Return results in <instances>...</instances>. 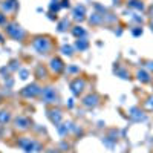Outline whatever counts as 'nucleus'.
Wrapping results in <instances>:
<instances>
[{"instance_id": "23", "label": "nucleus", "mask_w": 153, "mask_h": 153, "mask_svg": "<svg viewBox=\"0 0 153 153\" xmlns=\"http://www.w3.org/2000/svg\"><path fill=\"white\" fill-rule=\"evenodd\" d=\"M28 74H29V72H28L26 69H20V74H19V75H20L22 80H26V78H28Z\"/></svg>"}, {"instance_id": "14", "label": "nucleus", "mask_w": 153, "mask_h": 153, "mask_svg": "<svg viewBox=\"0 0 153 153\" xmlns=\"http://www.w3.org/2000/svg\"><path fill=\"white\" fill-rule=\"evenodd\" d=\"M129 6L136 9V11H143L144 9V3L141 0H129Z\"/></svg>"}, {"instance_id": "2", "label": "nucleus", "mask_w": 153, "mask_h": 153, "mask_svg": "<svg viewBox=\"0 0 153 153\" xmlns=\"http://www.w3.org/2000/svg\"><path fill=\"white\" fill-rule=\"evenodd\" d=\"M6 32L9 34V37H12L14 40H23V37H25V31L19 26V25L16 23H11L6 26Z\"/></svg>"}, {"instance_id": "6", "label": "nucleus", "mask_w": 153, "mask_h": 153, "mask_svg": "<svg viewBox=\"0 0 153 153\" xmlns=\"http://www.w3.org/2000/svg\"><path fill=\"white\" fill-rule=\"evenodd\" d=\"M86 86V81L83 78H75L72 83H71V91L74 95H80L83 92V89Z\"/></svg>"}, {"instance_id": "3", "label": "nucleus", "mask_w": 153, "mask_h": 153, "mask_svg": "<svg viewBox=\"0 0 153 153\" xmlns=\"http://www.w3.org/2000/svg\"><path fill=\"white\" fill-rule=\"evenodd\" d=\"M42 91H43V89L38 86V84H29V86H26L22 91V95L26 97V98H35L37 95L42 94Z\"/></svg>"}, {"instance_id": "22", "label": "nucleus", "mask_w": 153, "mask_h": 153, "mask_svg": "<svg viewBox=\"0 0 153 153\" xmlns=\"http://www.w3.org/2000/svg\"><path fill=\"white\" fill-rule=\"evenodd\" d=\"M8 121H9V113L8 112H0V123L5 124Z\"/></svg>"}, {"instance_id": "12", "label": "nucleus", "mask_w": 153, "mask_h": 153, "mask_svg": "<svg viewBox=\"0 0 153 153\" xmlns=\"http://www.w3.org/2000/svg\"><path fill=\"white\" fill-rule=\"evenodd\" d=\"M49 118L55 126H58L61 123V112L60 110H51L49 112Z\"/></svg>"}, {"instance_id": "17", "label": "nucleus", "mask_w": 153, "mask_h": 153, "mask_svg": "<svg viewBox=\"0 0 153 153\" xmlns=\"http://www.w3.org/2000/svg\"><path fill=\"white\" fill-rule=\"evenodd\" d=\"M138 80L139 81H143V83H149L150 81V75L146 72V71H138Z\"/></svg>"}, {"instance_id": "11", "label": "nucleus", "mask_w": 153, "mask_h": 153, "mask_svg": "<svg viewBox=\"0 0 153 153\" xmlns=\"http://www.w3.org/2000/svg\"><path fill=\"white\" fill-rule=\"evenodd\" d=\"M130 118H132L133 121H141V120H144L146 117H144V113L139 110L138 107H133V109H130Z\"/></svg>"}, {"instance_id": "4", "label": "nucleus", "mask_w": 153, "mask_h": 153, "mask_svg": "<svg viewBox=\"0 0 153 153\" xmlns=\"http://www.w3.org/2000/svg\"><path fill=\"white\" fill-rule=\"evenodd\" d=\"M42 97H43V103L51 104V103H55L57 101V92L54 87H45L42 91Z\"/></svg>"}, {"instance_id": "5", "label": "nucleus", "mask_w": 153, "mask_h": 153, "mask_svg": "<svg viewBox=\"0 0 153 153\" xmlns=\"http://www.w3.org/2000/svg\"><path fill=\"white\" fill-rule=\"evenodd\" d=\"M19 146L26 152V153H32L37 150V143L32 141L31 138H22L20 141H19Z\"/></svg>"}, {"instance_id": "26", "label": "nucleus", "mask_w": 153, "mask_h": 153, "mask_svg": "<svg viewBox=\"0 0 153 153\" xmlns=\"http://www.w3.org/2000/svg\"><path fill=\"white\" fill-rule=\"evenodd\" d=\"M61 6H63V8H68V6H69V0H63Z\"/></svg>"}, {"instance_id": "10", "label": "nucleus", "mask_w": 153, "mask_h": 153, "mask_svg": "<svg viewBox=\"0 0 153 153\" xmlns=\"http://www.w3.org/2000/svg\"><path fill=\"white\" fill-rule=\"evenodd\" d=\"M83 104L86 107H95L98 104V97L97 95H87L84 100H83Z\"/></svg>"}, {"instance_id": "19", "label": "nucleus", "mask_w": 153, "mask_h": 153, "mask_svg": "<svg viewBox=\"0 0 153 153\" xmlns=\"http://www.w3.org/2000/svg\"><path fill=\"white\" fill-rule=\"evenodd\" d=\"M68 28H69V20L68 19H63L58 23V31L60 32H65V31H68Z\"/></svg>"}, {"instance_id": "29", "label": "nucleus", "mask_w": 153, "mask_h": 153, "mask_svg": "<svg viewBox=\"0 0 153 153\" xmlns=\"http://www.w3.org/2000/svg\"><path fill=\"white\" fill-rule=\"evenodd\" d=\"M150 26H152V31H153V20H152V23H150Z\"/></svg>"}, {"instance_id": "7", "label": "nucleus", "mask_w": 153, "mask_h": 153, "mask_svg": "<svg viewBox=\"0 0 153 153\" xmlns=\"http://www.w3.org/2000/svg\"><path fill=\"white\" fill-rule=\"evenodd\" d=\"M72 16H74V20L83 22V20H84V16H86V8H84L83 5L75 6V8H74V12H72Z\"/></svg>"}, {"instance_id": "16", "label": "nucleus", "mask_w": 153, "mask_h": 153, "mask_svg": "<svg viewBox=\"0 0 153 153\" xmlns=\"http://www.w3.org/2000/svg\"><path fill=\"white\" fill-rule=\"evenodd\" d=\"M75 48L80 49V51H86L89 48V43H87V40H84V38H78L76 43H75Z\"/></svg>"}, {"instance_id": "8", "label": "nucleus", "mask_w": 153, "mask_h": 153, "mask_svg": "<svg viewBox=\"0 0 153 153\" xmlns=\"http://www.w3.org/2000/svg\"><path fill=\"white\" fill-rule=\"evenodd\" d=\"M31 126V121L28 118H25V117H17L16 118V127L20 130H26L28 127Z\"/></svg>"}, {"instance_id": "21", "label": "nucleus", "mask_w": 153, "mask_h": 153, "mask_svg": "<svg viewBox=\"0 0 153 153\" xmlns=\"http://www.w3.org/2000/svg\"><path fill=\"white\" fill-rule=\"evenodd\" d=\"M61 52L65 54V55H68V57H71L72 54H74V49H72V46H69V45H65L61 48Z\"/></svg>"}, {"instance_id": "27", "label": "nucleus", "mask_w": 153, "mask_h": 153, "mask_svg": "<svg viewBox=\"0 0 153 153\" xmlns=\"http://www.w3.org/2000/svg\"><path fill=\"white\" fill-rule=\"evenodd\" d=\"M0 23H5V17H3V14H0Z\"/></svg>"}, {"instance_id": "9", "label": "nucleus", "mask_w": 153, "mask_h": 153, "mask_svg": "<svg viewBox=\"0 0 153 153\" xmlns=\"http://www.w3.org/2000/svg\"><path fill=\"white\" fill-rule=\"evenodd\" d=\"M51 69L58 74V72H61L63 69H65V65H63V61L60 58H52L51 60Z\"/></svg>"}, {"instance_id": "18", "label": "nucleus", "mask_w": 153, "mask_h": 153, "mask_svg": "<svg viewBox=\"0 0 153 153\" xmlns=\"http://www.w3.org/2000/svg\"><path fill=\"white\" fill-rule=\"evenodd\" d=\"M57 127H58V133H60L61 136H65V135L69 132V129H71V123H65V124L57 126Z\"/></svg>"}, {"instance_id": "13", "label": "nucleus", "mask_w": 153, "mask_h": 153, "mask_svg": "<svg viewBox=\"0 0 153 153\" xmlns=\"http://www.w3.org/2000/svg\"><path fill=\"white\" fill-rule=\"evenodd\" d=\"M16 6H17V2H16V0H8V2H5V3L2 5V8H3V11H5V12H11V11H14V9H16Z\"/></svg>"}, {"instance_id": "20", "label": "nucleus", "mask_w": 153, "mask_h": 153, "mask_svg": "<svg viewBox=\"0 0 153 153\" xmlns=\"http://www.w3.org/2000/svg\"><path fill=\"white\" fill-rule=\"evenodd\" d=\"M103 20H104V17H103V16H100V14H92L91 19H89V22L94 23V25H98V23H101Z\"/></svg>"}, {"instance_id": "1", "label": "nucleus", "mask_w": 153, "mask_h": 153, "mask_svg": "<svg viewBox=\"0 0 153 153\" xmlns=\"http://www.w3.org/2000/svg\"><path fill=\"white\" fill-rule=\"evenodd\" d=\"M32 46H34V49L37 51L38 54H46L48 51L51 49V43H49V40L46 37H37V38H34Z\"/></svg>"}, {"instance_id": "25", "label": "nucleus", "mask_w": 153, "mask_h": 153, "mask_svg": "<svg viewBox=\"0 0 153 153\" xmlns=\"http://www.w3.org/2000/svg\"><path fill=\"white\" fill-rule=\"evenodd\" d=\"M51 9H52V11H58L60 9V5H54L52 3V5H51Z\"/></svg>"}, {"instance_id": "15", "label": "nucleus", "mask_w": 153, "mask_h": 153, "mask_svg": "<svg viewBox=\"0 0 153 153\" xmlns=\"http://www.w3.org/2000/svg\"><path fill=\"white\" fill-rule=\"evenodd\" d=\"M72 34H74L76 38H84V37H86V29L81 28V26H75V28L72 29Z\"/></svg>"}, {"instance_id": "24", "label": "nucleus", "mask_w": 153, "mask_h": 153, "mask_svg": "<svg viewBox=\"0 0 153 153\" xmlns=\"http://www.w3.org/2000/svg\"><path fill=\"white\" fill-rule=\"evenodd\" d=\"M141 34H143V29H141V28H136V29H133V35H135V37L141 35Z\"/></svg>"}, {"instance_id": "28", "label": "nucleus", "mask_w": 153, "mask_h": 153, "mask_svg": "<svg viewBox=\"0 0 153 153\" xmlns=\"http://www.w3.org/2000/svg\"><path fill=\"white\" fill-rule=\"evenodd\" d=\"M147 68H149V69H150V71H153V63H152V61H150V63H149V66H147Z\"/></svg>"}]
</instances>
